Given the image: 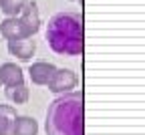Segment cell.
<instances>
[{
  "label": "cell",
  "mask_w": 145,
  "mask_h": 135,
  "mask_svg": "<svg viewBox=\"0 0 145 135\" xmlns=\"http://www.w3.org/2000/svg\"><path fill=\"white\" fill-rule=\"evenodd\" d=\"M48 47L63 56H77L83 52V16L79 12H59L46 24Z\"/></svg>",
  "instance_id": "obj_1"
},
{
  "label": "cell",
  "mask_w": 145,
  "mask_h": 135,
  "mask_svg": "<svg viewBox=\"0 0 145 135\" xmlns=\"http://www.w3.org/2000/svg\"><path fill=\"white\" fill-rule=\"evenodd\" d=\"M46 135H85L81 93H63V97L48 105Z\"/></svg>",
  "instance_id": "obj_2"
},
{
  "label": "cell",
  "mask_w": 145,
  "mask_h": 135,
  "mask_svg": "<svg viewBox=\"0 0 145 135\" xmlns=\"http://www.w3.org/2000/svg\"><path fill=\"white\" fill-rule=\"evenodd\" d=\"M40 28V16H39V8L36 2H24L20 16H8L4 22H0V34L6 41L12 38H28L34 32H39Z\"/></svg>",
  "instance_id": "obj_3"
},
{
  "label": "cell",
  "mask_w": 145,
  "mask_h": 135,
  "mask_svg": "<svg viewBox=\"0 0 145 135\" xmlns=\"http://www.w3.org/2000/svg\"><path fill=\"white\" fill-rule=\"evenodd\" d=\"M77 87V73L71 69H57L48 81V89L52 93H71Z\"/></svg>",
  "instance_id": "obj_4"
},
{
  "label": "cell",
  "mask_w": 145,
  "mask_h": 135,
  "mask_svg": "<svg viewBox=\"0 0 145 135\" xmlns=\"http://www.w3.org/2000/svg\"><path fill=\"white\" fill-rule=\"evenodd\" d=\"M34 50H36V43L30 41V36L28 38H12V41H8V52L12 56H16V59H20V61H28L34 54Z\"/></svg>",
  "instance_id": "obj_5"
},
{
  "label": "cell",
  "mask_w": 145,
  "mask_h": 135,
  "mask_svg": "<svg viewBox=\"0 0 145 135\" xmlns=\"http://www.w3.org/2000/svg\"><path fill=\"white\" fill-rule=\"evenodd\" d=\"M54 71H57V67H54L52 63L39 61V63H34V65L28 69V75H30V81H32L34 85H48V81L52 79Z\"/></svg>",
  "instance_id": "obj_6"
},
{
  "label": "cell",
  "mask_w": 145,
  "mask_h": 135,
  "mask_svg": "<svg viewBox=\"0 0 145 135\" xmlns=\"http://www.w3.org/2000/svg\"><path fill=\"white\" fill-rule=\"evenodd\" d=\"M0 83H4L6 87L8 85H18V83H24V75H22V69L14 65V63H4L0 67Z\"/></svg>",
  "instance_id": "obj_7"
},
{
  "label": "cell",
  "mask_w": 145,
  "mask_h": 135,
  "mask_svg": "<svg viewBox=\"0 0 145 135\" xmlns=\"http://www.w3.org/2000/svg\"><path fill=\"white\" fill-rule=\"evenodd\" d=\"M16 117L18 115L12 105H0V135H12Z\"/></svg>",
  "instance_id": "obj_8"
},
{
  "label": "cell",
  "mask_w": 145,
  "mask_h": 135,
  "mask_svg": "<svg viewBox=\"0 0 145 135\" xmlns=\"http://www.w3.org/2000/svg\"><path fill=\"white\" fill-rule=\"evenodd\" d=\"M39 133V123H36L32 117H26V115H18L14 121V131L12 135H36Z\"/></svg>",
  "instance_id": "obj_9"
},
{
  "label": "cell",
  "mask_w": 145,
  "mask_h": 135,
  "mask_svg": "<svg viewBox=\"0 0 145 135\" xmlns=\"http://www.w3.org/2000/svg\"><path fill=\"white\" fill-rule=\"evenodd\" d=\"M6 97L16 103V105H22L28 101V87L24 83H18V85H8L6 87Z\"/></svg>",
  "instance_id": "obj_10"
},
{
  "label": "cell",
  "mask_w": 145,
  "mask_h": 135,
  "mask_svg": "<svg viewBox=\"0 0 145 135\" xmlns=\"http://www.w3.org/2000/svg\"><path fill=\"white\" fill-rule=\"evenodd\" d=\"M24 2L26 0H0V10L6 16H16V14H20Z\"/></svg>",
  "instance_id": "obj_11"
},
{
  "label": "cell",
  "mask_w": 145,
  "mask_h": 135,
  "mask_svg": "<svg viewBox=\"0 0 145 135\" xmlns=\"http://www.w3.org/2000/svg\"><path fill=\"white\" fill-rule=\"evenodd\" d=\"M72 2H79V0H72Z\"/></svg>",
  "instance_id": "obj_12"
}]
</instances>
